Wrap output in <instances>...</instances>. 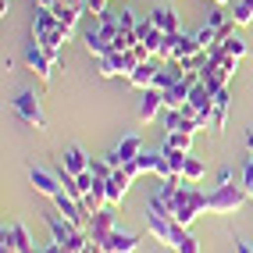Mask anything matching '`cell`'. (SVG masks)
Instances as JSON below:
<instances>
[{
    "instance_id": "6da1fadb",
    "label": "cell",
    "mask_w": 253,
    "mask_h": 253,
    "mask_svg": "<svg viewBox=\"0 0 253 253\" xmlns=\"http://www.w3.org/2000/svg\"><path fill=\"white\" fill-rule=\"evenodd\" d=\"M185 178L182 175H171L168 182H161V200L168 204V211H171V217L182 225V228H189L200 214L207 211V196L200 193V189H193V185H182Z\"/></svg>"
},
{
    "instance_id": "7a4b0ae2",
    "label": "cell",
    "mask_w": 253,
    "mask_h": 253,
    "mask_svg": "<svg viewBox=\"0 0 253 253\" xmlns=\"http://www.w3.org/2000/svg\"><path fill=\"white\" fill-rule=\"evenodd\" d=\"M72 32H75V29L61 25L54 11H43V7H36V18H32V43H40V46L46 50V54L61 57V46L72 40Z\"/></svg>"
},
{
    "instance_id": "3957f363",
    "label": "cell",
    "mask_w": 253,
    "mask_h": 253,
    "mask_svg": "<svg viewBox=\"0 0 253 253\" xmlns=\"http://www.w3.org/2000/svg\"><path fill=\"white\" fill-rule=\"evenodd\" d=\"M246 189H243V185H217V189L207 196V211L211 214H235V211H239L243 204H246Z\"/></svg>"
},
{
    "instance_id": "277c9868",
    "label": "cell",
    "mask_w": 253,
    "mask_h": 253,
    "mask_svg": "<svg viewBox=\"0 0 253 253\" xmlns=\"http://www.w3.org/2000/svg\"><path fill=\"white\" fill-rule=\"evenodd\" d=\"M136 54L132 50H111V54H104V57H96V72L104 75V79H114V75H132L136 72Z\"/></svg>"
},
{
    "instance_id": "5b68a950",
    "label": "cell",
    "mask_w": 253,
    "mask_h": 253,
    "mask_svg": "<svg viewBox=\"0 0 253 253\" xmlns=\"http://www.w3.org/2000/svg\"><path fill=\"white\" fill-rule=\"evenodd\" d=\"M14 114H18L22 122H29L32 128H46V114H43V107H40V96L29 93V89L14 96Z\"/></svg>"
},
{
    "instance_id": "8992f818",
    "label": "cell",
    "mask_w": 253,
    "mask_h": 253,
    "mask_svg": "<svg viewBox=\"0 0 253 253\" xmlns=\"http://www.w3.org/2000/svg\"><path fill=\"white\" fill-rule=\"evenodd\" d=\"M143 154V136H136V132H132V136H122V143H118L111 154H107V161H111V168H125V164H132Z\"/></svg>"
},
{
    "instance_id": "52a82bcc",
    "label": "cell",
    "mask_w": 253,
    "mask_h": 253,
    "mask_svg": "<svg viewBox=\"0 0 253 253\" xmlns=\"http://www.w3.org/2000/svg\"><path fill=\"white\" fill-rule=\"evenodd\" d=\"M25 64L32 72H36L40 79H50L57 72V64H61V57H54V54H46V50L40 46V43H32L29 50H25Z\"/></svg>"
},
{
    "instance_id": "ba28073f",
    "label": "cell",
    "mask_w": 253,
    "mask_h": 253,
    "mask_svg": "<svg viewBox=\"0 0 253 253\" xmlns=\"http://www.w3.org/2000/svg\"><path fill=\"white\" fill-rule=\"evenodd\" d=\"M89 239L93 243H107L111 239V235L118 232V225H114V214H111V207H104V211H100V214H93L89 217Z\"/></svg>"
},
{
    "instance_id": "9c48e42d",
    "label": "cell",
    "mask_w": 253,
    "mask_h": 253,
    "mask_svg": "<svg viewBox=\"0 0 253 253\" xmlns=\"http://www.w3.org/2000/svg\"><path fill=\"white\" fill-rule=\"evenodd\" d=\"M161 107H164V93L157 89V86H150V89H143V100H139V111H136V118L143 125H150L154 118L161 114Z\"/></svg>"
},
{
    "instance_id": "30bf717a",
    "label": "cell",
    "mask_w": 253,
    "mask_h": 253,
    "mask_svg": "<svg viewBox=\"0 0 253 253\" xmlns=\"http://www.w3.org/2000/svg\"><path fill=\"white\" fill-rule=\"evenodd\" d=\"M228 72L221 68V64H214V61H204V68H200V82L211 89V93H221V89H228Z\"/></svg>"
},
{
    "instance_id": "8fae6325",
    "label": "cell",
    "mask_w": 253,
    "mask_h": 253,
    "mask_svg": "<svg viewBox=\"0 0 253 253\" xmlns=\"http://www.w3.org/2000/svg\"><path fill=\"white\" fill-rule=\"evenodd\" d=\"M29 178H32V185H36V193H43V196H50V200H54V196L64 189V185H61V175H57V171L50 175L46 168H32Z\"/></svg>"
},
{
    "instance_id": "7c38bea8",
    "label": "cell",
    "mask_w": 253,
    "mask_h": 253,
    "mask_svg": "<svg viewBox=\"0 0 253 253\" xmlns=\"http://www.w3.org/2000/svg\"><path fill=\"white\" fill-rule=\"evenodd\" d=\"M128 185H132V175L125 171V168H114V175L107 178V207H118L125 200L128 193Z\"/></svg>"
},
{
    "instance_id": "4fadbf2b",
    "label": "cell",
    "mask_w": 253,
    "mask_h": 253,
    "mask_svg": "<svg viewBox=\"0 0 253 253\" xmlns=\"http://www.w3.org/2000/svg\"><path fill=\"white\" fill-rule=\"evenodd\" d=\"M0 246H14L18 253H40L36 246H32V235L25 232V225H11V228H4V235H0Z\"/></svg>"
},
{
    "instance_id": "5bb4252c",
    "label": "cell",
    "mask_w": 253,
    "mask_h": 253,
    "mask_svg": "<svg viewBox=\"0 0 253 253\" xmlns=\"http://www.w3.org/2000/svg\"><path fill=\"white\" fill-rule=\"evenodd\" d=\"M89 161H93V157H86L79 146H68V150L61 154L57 164L64 168V171H72V175H86V171H89Z\"/></svg>"
},
{
    "instance_id": "9a60e30c",
    "label": "cell",
    "mask_w": 253,
    "mask_h": 253,
    "mask_svg": "<svg viewBox=\"0 0 253 253\" xmlns=\"http://www.w3.org/2000/svg\"><path fill=\"white\" fill-rule=\"evenodd\" d=\"M136 32H139V43H143V46L150 50V54H154V57H161V43H164V32H161V29H157L154 22H150V18H146V22H139V29H136Z\"/></svg>"
},
{
    "instance_id": "2e32d148",
    "label": "cell",
    "mask_w": 253,
    "mask_h": 253,
    "mask_svg": "<svg viewBox=\"0 0 253 253\" xmlns=\"http://www.w3.org/2000/svg\"><path fill=\"white\" fill-rule=\"evenodd\" d=\"M157 72H161L157 61H143V64H136V72L128 75V82H132L136 89H150V86L157 82Z\"/></svg>"
},
{
    "instance_id": "e0dca14e",
    "label": "cell",
    "mask_w": 253,
    "mask_h": 253,
    "mask_svg": "<svg viewBox=\"0 0 253 253\" xmlns=\"http://www.w3.org/2000/svg\"><path fill=\"white\" fill-rule=\"evenodd\" d=\"M82 43H86V50H89L93 57H104V54H111V50H114V40H107L104 32L96 29V25H93V29H86V36H82Z\"/></svg>"
},
{
    "instance_id": "ac0fdd59",
    "label": "cell",
    "mask_w": 253,
    "mask_h": 253,
    "mask_svg": "<svg viewBox=\"0 0 253 253\" xmlns=\"http://www.w3.org/2000/svg\"><path fill=\"white\" fill-rule=\"evenodd\" d=\"M164 128H168V132H193V136H196V125H193V118L185 114L182 107L164 114Z\"/></svg>"
},
{
    "instance_id": "d6986e66",
    "label": "cell",
    "mask_w": 253,
    "mask_h": 253,
    "mask_svg": "<svg viewBox=\"0 0 253 253\" xmlns=\"http://www.w3.org/2000/svg\"><path fill=\"white\" fill-rule=\"evenodd\" d=\"M150 22H154V25L164 32V36H168V32H182V29H178V14H175L171 7H157V11H150Z\"/></svg>"
},
{
    "instance_id": "ffe728a7",
    "label": "cell",
    "mask_w": 253,
    "mask_h": 253,
    "mask_svg": "<svg viewBox=\"0 0 253 253\" xmlns=\"http://www.w3.org/2000/svg\"><path fill=\"white\" fill-rule=\"evenodd\" d=\"M193 57H204V46L196 43V36H178V50H175V61H193Z\"/></svg>"
},
{
    "instance_id": "44dd1931",
    "label": "cell",
    "mask_w": 253,
    "mask_h": 253,
    "mask_svg": "<svg viewBox=\"0 0 253 253\" xmlns=\"http://www.w3.org/2000/svg\"><path fill=\"white\" fill-rule=\"evenodd\" d=\"M107 246H111V250H118V253H136L139 235H132V232H122V228H118L111 239H107Z\"/></svg>"
},
{
    "instance_id": "7402d4cb",
    "label": "cell",
    "mask_w": 253,
    "mask_h": 253,
    "mask_svg": "<svg viewBox=\"0 0 253 253\" xmlns=\"http://www.w3.org/2000/svg\"><path fill=\"white\" fill-rule=\"evenodd\" d=\"M154 168H157V154H146V150H143V154H139L136 161H132V164H125V171H128L132 178H136V175H150Z\"/></svg>"
},
{
    "instance_id": "603a6c76",
    "label": "cell",
    "mask_w": 253,
    "mask_h": 253,
    "mask_svg": "<svg viewBox=\"0 0 253 253\" xmlns=\"http://www.w3.org/2000/svg\"><path fill=\"white\" fill-rule=\"evenodd\" d=\"M204 175H207V168H204V161L189 154V157H185V168H182V178H185V182H200Z\"/></svg>"
},
{
    "instance_id": "cb8c5ba5",
    "label": "cell",
    "mask_w": 253,
    "mask_h": 253,
    "mask_svg": "<svg viewBox=\"0 0 253 253\" xmlns=\"http://www.w3.org/2000/svg\"><path fill=\"white\" fill-rule=\"evenodd\" d=\"M232 22H235V25H250V22H253V0H235Z\"/></svg>"
},
{
    "instance_id": "d4e9b609",
    "label": "cell",
    "mask_w": 253,
    "mask_h": 253,
    "mask_svg": "<svg viewBox=\"0 0 253 253\" xmlns=\"http://www.w3.org/2000/svg\"><path fill=\"white\" fill-rule=\"evenodd\" d=\"M221 46H225V54H232V57H246V54H253V46H246V40H239V36H228V40H221Z\"/></svg>"
},
{
    "instance_id": "484cf974",
    "label": "cell",
    "mask_w": 253,
    "mask_h": 253,
    "mask_svg": "<svg viewBox=\"0 0 253 253\" xmlns=\"http://www.w3.org/2000/svg\"><path fill=\"white\" fill-rule=\"evenodd\" d=\"M164 146H175V150H193V132H168L164 136Z\"/></svg>"
},
{
    "instance_id": "4316f807",
    "label": "cell",
    "mask_w": 253,
    "mask_h": 253,
    "mask_svg": "<svg viewBox=\"0 0 253 253\" xmlns=\"http://www.w3.org/2000/svg\"><path fill=\"white\" fill-rule=\"evenodd\" d=\"M89 171H93V178H96V182H107V178L114 175V168H111V161H107V157H93V161H89Z\"/></svg>"
},
{
    "instance_id": "83f0119b",
    "label": "cell",
    "mask_w": 253,
    "mask_h": 253,
    "mask_svg": "<svg viewBox=\"0 0 253 253\" xmlns=\"http://www.w3.org/2000/svg\"><path fill=\"white\" fill-rule=\"evenodd\" d=\"M161 150H164L168 164H171V171H175V175H182V168H185V157H189V154H185V150H175V146H161Z\"/></svg>"
},
{
    "instance_id": "f1b7e54d",
    "label": "cell",
    "mask_w": 253,
    "mask_h": 253,
    "mask_svg": "<svg viewBox=\"0 0 253 253\" xmlns=\"http://www.w3.org/2000/svg\"><path fill=\"white\" fill-rule=\"evenodd\" d=\"M196 43H200V46H204V54H207V50H211V46H217V43H221V36H217V29H211V25H204V29H200V32H196Z\"/></svg>"
},
{
    "instance_id": "f546056e",
    "label": "cell",
    "mask_w": 253,
    "mask_h": 253,
    "mask_svg": "<svg viewBox=\"0 0 253 253\" xmlns=\"http://www.w3.org/2000/svg\"><path fill=\"white\" fill-rule=\"evenodd\" d=\"M228 22H232V14H228L225 7H214V11L207 14V25H211V29H217V36H221V29H225Z\"/></svg>"
},
{
    "instance_id": "4dcf8cb0",
    "label": "cell",
    "mask_w": 253,
    "mask_h": 253,
    "mask_svg": "<svg viewBox=\"0 0 253 253\" xmlns=\"http://www.w3.org/2000/svg\"><path fill=\"white\" fill-rule=\"evenodd\" d=\"M178 36H182V32H168V36H164V43H161V57H164V61H175Z\"/></svg>"
},
{
    "instance_id": "1f68e13d",
    "label": "cell",
    "mask_w": 253,
    "mask_h": 253,
    "mask_svg": "<svg viewBox=\"0 0 253 253\" xmlns=\"http://www.w3.org/2000/svg\"><path fill=\"white\" fill-rule=\"evenodd\" d=\"M154 175L161 178V182H168L175 171H171V164H168V157H164V150H157V168H154Z\"/></svg>"
},
{
    "instance_id": "d6a6232c",
    "label": "cell",
    "mask_w": 253,
    "mask_h": 253,
    "mask_svg": "<svg viewBox=\"0 0 253 253\" xmlns=\"http://www.w3.org/2000/svg\"><path fill=\"white\" fill-rule=\"evenodd\" d=\"M107 4H111V0H82V11H86V14H96V18H100V14L107 11Z\"/></svg>"
},
{
    "instance_id": "836d02e7",
    "label": "cell",
    "mask_w": 253,
    "mask_h": 253,
    "mask_svg": "<svg viewBox=\"0 0 253 253\" xmlns=\"http://www.w3.org/2000/svg\"><path fill=\"white\" fill-rule=\"evenodd\" d=\"M243 189H246V196L253 200V161L243 164Z\"/></svg>"
},
{
    "instance_id": "e575fe53",
    "label": "cell",
    "mask_w": 253,
    "mask_h": 253,
    "mask_svg": "<svg viewBox=\"0 0 253 253\" xmlns=\"http://www.w3.org/2000/svg\"><path fill=\"white\" fill-rule=\"evenodd\" d=\"M178 253H200V243L193 239V235H185V243L178 246Z\"/></svg>"
},
{
    "instance_id": "d590c367",
    "label": "cell",
    "mask_w": 253,
    "mask_h": 253,
    "mask_svg": "<svg viewBox=\"0 0 253 253\" xmlns=\"http://www.w3.org/2000/svg\"><path fill=\"white\" fill-rule=\"evenodd\" d=\"M64 4V0H36V7H43V11H57Z\"/></svg>"
},
{
    "instance_id": "8d00e7d4",
    "label": "cell",
    "mask_w": 253,
    "mask_h": 253,
    "mask_svg": "<svg viewBox=\"0 0 253 253\" xmlns=\"http://www.w3.org/2000/svg\"><path fill=\"white\" fill-rule=\"evenodd\" d=\"M232 182V168H221V171H217V185H228Z\"/></svg>"
},
{
    "instance_id": "74e56055",
    "label": "cell",
    "mask_w": 253,
    "mask_h": 253,
    "mask_svg": "<svg viewBox=\"0 0 253 253\" xmlns=\"http://www.w3.org/2000/svg\"><path fill=\"white\" fill-rule=\"evenodd\" d=\"M235 253H253V246H250V243H243V239H235Z\"/></svg>"
},
{
    "instance_id": "f35d334b",
    "label": "cell",
    "mask_w": 253,
    "mask_h": 253,
    "mask_svg": "<svg viewBox=\"0 0 253 253\" xmlns=\"http://www.w3.org/2000/svg\"><path fill=\"white\" fill-rule=\"evenodd\" d=\"M246 146H250V161H253V132L246 136Z\"/></svg>"
},
{
    "instance_id": "ab89813d",
    "label": "cell",
    "mask_w": 253,
    "mask_h": 253,
    "mask_svg": "<svg viewBox=\"0 0 253 253\" xmlns=\"http://www.w3.org/2000/svg\"><path fill=\"white\" fill-rule=\"evenodd\" d=\"M7 7H11V0H0V14H7Z\"/></svg>"
},
{
    "instance_id": "60d3db41",
    "label": "cell",
    "mask_w": 253,
    "mask_h": 253,
    "mask_svg": "<svg viewBox=\"0 0 253 253\" xmlns=\"http://www.w3.org/2000/svg\"><path fill=\"white\" fill-rule=\"evenodd\" d=\"M0 253H18V250H14V246H0Z\"/></svg>"
},
{
    "instance_id": "b9f144b4",
    "label": "cell",
    "mask_w": 253,
    "mask_h": 253,
    "mask_svg": "<svg viewBox=\"0 0 253 253\" xmlns=\"http://www.w3.org/2000/svg\"><path fill=\"white\" fill-rule=\"evenodd\" d=\"M225 4H228V0H214V7H225Z\"/></svg>"
},
{
    "instance_id": "7bdbcfd3",
    "label": "cell",
    "mask_w": 253,
    "mask_h": 253,
    "mask_svg": "<svg viewBox=\"0 0 253 253\" xmlns=\"http://www.w3.org/2000/svg\"><path fill=\"white\" fill-rule=\"evenodd\" d=\"M104 253H118V250H111V246H104Z\"/></svg>"
}]
</instances>
